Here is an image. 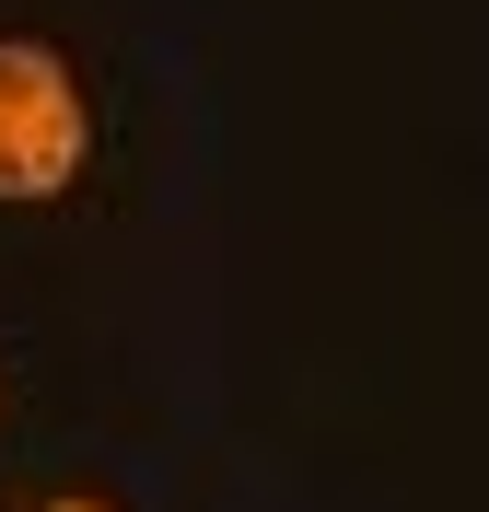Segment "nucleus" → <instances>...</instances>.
I'll list each match as a JSON object with an SVG mask.
<instances>
[{
	"mask_svg": "<svg viewBox=\"0 0 489 512\" xmlns=\"http://www.w3.org/2000/svg\"><path fill=\"white\" fill-rule=\"evenodd\" d=\"M82 140H94V117H82L70 59L0 35V198H59L82 175Z\"/></svg>",
	"mask_w": 489,
	"mask_h": 512,
	"instance_id": "1",
	"label": "nucleus"
},
{
	"mask_svg": "<svg viewBox=\"0 0 489 512\" xmlns=\"http://www.w3.org/2000/svg\"><path fill=\"white\" fill-rule=\"evenodd\" d=\"M47 512H94V501H47Z\"/></svg>",
	"mask_w": 489,
	"mask_h": 512,
	"instance_id": "2",
	"label": "nucleus"
}]
</instances>
